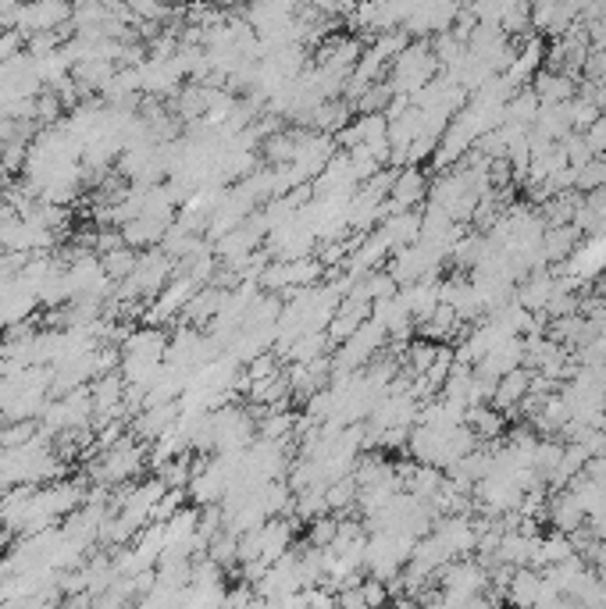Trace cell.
Masks as SVG:
<instances>
[{
  "instance_id": "cell-5",
  "label": "cell",
  "mask_w": 606,
  "mask_h": 609,
  "mask_svg": "<svg viewBox=\"0 0 606 609\" xmlns=\"http://www.w3.org/2000/svg\"><path fill=\"white\" fill-rule=\"evenodd\" d=\"M578 243H582V232H578L574 225H549L546 236H542V253H546V264L567 260Z\"/></svg>"
},
{
  "instance_id": "cell-8",
  "label": "cell",
  "mask_w": 606,
  "mask_h": 609,
  "mask_svg": "<svg viewBox=\"0 0 606 609\" xmlns=\"http://www.w3.org/2000/svg\"><path fill=\"white\" fill-rule=\"evenodd\" d=\"M336 531H339V520L318 513V517H311V528H307V545H314V549H328L332 538H336Z\"/></svg>"
},
{
  "instance_id": "cell-3",
  "label": "cell",
  "mask_w": 606,
  "mask_h": 609,
  "mask_svg": "<svg viewBox=\"0 0 606 609\" xmlns=\"http://www.w3.org/2000/svg\"><path fill=\"white\" fill-rule=\"evenodd\" d=\"M528 86H532L542 104H567L571 97H578V75L557 72V68L535 72V82H528Z\"/></svg>"
},
{
  "instance_id": "cell-2",
  "label": "cell",
  "mask_w": 606,
  "mask_h": 609,
  "mask_svg": "<svg viewBox=\"0 0 606 609\" xmlns=\"http://www.w3.org/2000/svg\"><path fill=\"white\" fill-rule=\"evenodd\" d=\"M68 8H72L68 0H22L11 22H15V29H22V36H43L65 22Z\"/></svg>"
},
{
  "instance_id": "cell-6",
  "label": "cell",
  "mask_w": 606,
  "mask_h": 609,
  "mask_svg": "<svg viewBox=\"0 0 606 609\" xmlns=\"http://www.w3.org/2000/svg\"><path fill=\"white\" fill-rule=\"evenodd\" d=\"M539 592H542L539 567H517L514 577H510V585H507V599L517 602V606H535Z\"/></svg>"
},
{
  "instance_id": "cell-9",
  "label": "cell",
  "mask_w": 606,
  "mask_h": 609,
  "mask_svg": "<svg viewBox=\"0 0 606 609\" xmlns=\"http://www.w3.org/2000/svg\"><path fill=\"white\" fill-rule=\"evenodd\" d=\"M582 136H585V143H589L592 157H603L606 154V111L599 114L589 129H582Z\"/></svg>"
},
{
  "instance_id": "cell-1",
  "label": "cell",
  "mask_w": 606,
  "mask_h": 609,
  "mask_svg": "<svg viewBox=\"0 0 606 609\" xmlns=\"http://www.w3.org/2000/svg\"><path fill=\"white\" fill-rule=\"evenodd\" d=\"M439 68L443 65H439L432 43H407V47L389 61V79L385 82L393 86V93L414 97L425 82H432L435 75H439Z\"/></svg>"
},
{
  "instance_id": "cell-4",
  "label": "cell",
  "mask_w": 606,
  "mask_h": 609,
  "mask_svg": "<svg viewBox=\"0 0 606 609\" xmlns=\"http://www.w3.org/2000/svg\"><path fill=\"white\" fill-rule=\"evenodd\" d=\"M528 385H532V374H528V367H514V371H507L496 382V392H492V403L500 406V410H517V403L528 396Z\"/></svg>"
},
{
  "instance_id": "cell-7",
  "label": "cell",
  "mask_w": 606,
  "mask_h": 609,
  "mask_svg": "<svg viewBox=\"0 0 606 609\" xmlns=\"http://www.w3.org/2000/svg\"><path fill=\"white\" fill-rule=\"evenodd\" d=\"M599 186H606V157H592V161L582 164L578 175H574V189H578V193H592V189Z\"/></svg>"
}]
</instances>
